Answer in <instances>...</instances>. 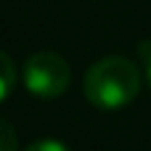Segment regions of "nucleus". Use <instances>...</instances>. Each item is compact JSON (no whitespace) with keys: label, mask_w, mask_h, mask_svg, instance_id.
<instances>
[{"label":"nucleus","mask_w":151,"mask_h":151,"mask_svg":"<svg viewBox=\"0 0 151 151\" xmlns=\"http://www.w3.org/2000/svg\"><path fill=\"white\" fill-rule=\"evenodd\" d=\"M141 69L127 56H106L96 61L82 82L85 98L104 111L122 109L141 93Z\"/></svg>","instance_id":"1"},{"label":"nucleus","mask_w":151,"mask_h":151,"mask_svg":"<svg viewBox=\"0 0 151 151\" xmlns=\"http://www.w3.org/2000/svg\"><path fill=\"white\" fill-rule=\"evenodd\" d=\"M24 151H69V146H64V143L56 141V138H42V141L29 143Z\"/></svg>","instance_id":"4"},{"label":"nucleus","mask_w":151,"mask_h":151,"mask_svg":"<svg viewBox=\"0 0 151 151\" xmlns=\"http://www.w3.org/2000/svg\"><path fill=\"white\" fill-rule=\"evenodd\" d=\"M0 61H3V93H0V98L5 101V98L11 96V90H13V80H16V66H13V58H11L8 53H0Z\"/></svg>","instance_id":"3"},{"label":"nucleus","mask_w":151,"mask_h":151,"mask_svg":"<svg viewBox=\"0 0 151 151\" xmlns=\"http://www.w3.org/2000/svg\"><path fill=\"white\" fill-rule=\"evenodd\" d=\"M69 61L56 50H37L24 64V88L35 98H58L69 88Z\"/></svg>","instance_id":"2"},{"label":"nucleus","mask_w":151,"mask_h":151,"mask_svg":"<svg viewBox=\"0 0 151 151\" xmlns=\"http://www.w3.org/2000/svg\"><path fill=\"white\" fill-rule=\"evenodd\" d=\"M138 53H141V58H143L146 77H149V85H151V42H149V40H143V42L138 45Z\"/></svg>","instance_id":"6"},{"label":"nucleus","mask_w":151,"mask_h":151,"mask_svg":"<svg viewBox=\"0 0 151 151\" xmlns=\"http://www.w3.org/2000/svg\"><path fill=\"white\" fill-rule=\"evenodd\" d=\"M0 141H3V151H16V133L11 127V122H3L0 125Z\"/></svg>","instance_id":"5"}]
</instances>
